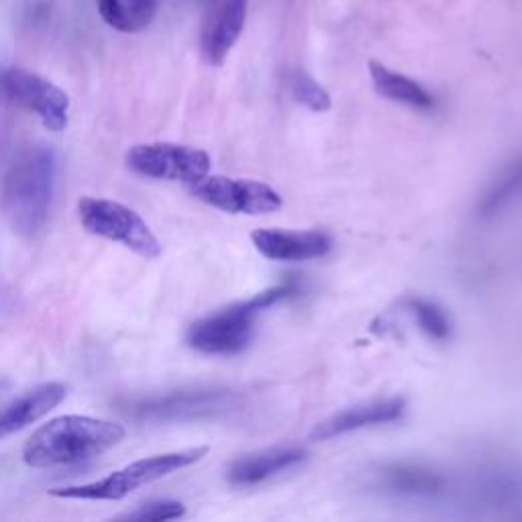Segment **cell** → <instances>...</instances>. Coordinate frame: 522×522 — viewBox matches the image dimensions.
Instances as JSON below:
<instances>
[{"mask_svg":"<svg viewBox=\"0 0 522 522\" xmlns=\"http://www.w3.org/2000/svg\"><path fill=\"white\" fill-rule=\"evenodd\" d=\"M125 435V427L113 421L80 414L58 416L27 439L23 461L33 469L76 465L111 451Z\"/></svg>","mask_w":522,"mask_h":522,"instance_id":"1","label":"cell"},{"mask_svg":"<svg viewBox=\"0 0 522 522\" xmlns=\"http://www.w3.org/2000/svg\"><path fill=\"white\" fill-rule=\"evenodd\" d=\"M56 172V153L43 145L27 147L7 172L0 208L19 235L35 237L43 231L54 198Z\"/></svg>","mask_w":522,"mask_h":522,"instance_id":"2","label":"cell"},{"mask_svg":"<svg viewBox=\"0 0 522 522\" xmlns=\"http://www.w3.org/2000/svg\"><path fill=\"white\" fill-rule=\"evenodd\" d=\"M294 294H298V284L286 282L259 292L249 300L235 302L223 310H217L213 315L190 325V329L186 331V343L194 351L206 355L239 353L251 343L255 321L261 312Z\"/></svg>","mask_w":522,"mask_h":522,"instance_id":"3","label":"cell"},{"mask_svg":"<svg viewBox=\"0 0 522 522\" xmlns=\"http://www.w3.org/2000/svg\"><path fill=\"white\" fill-rule=\"evenodd\" d=\"M208 453V447H190L182 451L162 453L137 459L123 469H117L111 476L80 484V486H64L49 490V496L60 500H90V502H119L125 500L129 494L147 486L151 482H158L170 474L180 472L184 467L198 463Z\"/></svg>","mask_w":522,"mask_h":522,"instance_id":"4","label":"cell"},{"mask_svg":"<svg viewBox=\"0 0 522 522\" xmlns=\"http://www.w3.org/2000/svg\"><path fill=\"white\" fill-rule=\"evenodd\" d=\"M78 219L90 235L121 243L145 259L162 255V243L143 217L117 200L82 196L78 200Z\"/></svg>","mask_w":522,"mask_h":522,"instance_id":"5","label":"cell"},{"mask_svg":"<svg viewBox=\"0 0 522 522\" xmlns=\"http://www.w3.org/2000/svg\"><path fill=\"white\" fill-rule=\"evenodd\" d=\"M127 166L145 178L190 186L211 172V155L178 143H139L127 151Z\"/></svg>","mask_w":522,"mask_h":522,"instance_id":"6","label":"cell"},{"mask_svg":"<svg viewBox=\"0 0 522 522\" xmlns=\"http://www.w3.org/2000/svg\"><path fill=\"white\" fill-rule=\"evenodd\" d=\"M0 88L19 107L37 115L45 129L60 133L68 127L70 98L54 82L21 68H11L3 70Z\"/></svg>","mask_w":522,"mask_h":522,"instance_id":"7","label":"cell"},{"mask_svg":"<svg viewBox=\"0 0 522 522\" xmlns=\"http://www.w3.org/2000/svg\"><path fill=\"white\" fill-rule=\"evenodd\" d=\"M190 194L231 215H268L282 206V196L268 184L227 176H204L190 184Z\"/></svg>","mask_w":522,"mask_h":522,"instance_id":"8","label":"cell"},{"mask_svg":"<svg viewBox=\"0 0 522 522\" xmlns=\"http://www.w3.org/2000/svg\"><path fill=\"white\" fill-rule=\"evenodd\" d=\"M249 0H219L204 19L200 49L211 66H221L243 33Z\"/></svg>","mask_w":522,"mask_h":522,"instance_id":"9","label":"cell"},{"mask_svg":"<svg viewBox=\"0 0 522 522\" xmlns=\"http://www.w3.org/2000/svg\"><path fill=\"white\" fill-rule=\"evenodd\" d=\"M406 410V400L404 398H378L363 404L349 406L333 416H329L327 421L319 423L315 431L310 433L312 441H329L333 437H341L345 433H353L365 427H376V425H388L398 419H402Z\"/></svg>","mask_w":522,"mask_h":522,"instance_id":"10","label":"cell"},{"mask_svg":"<svg viewBox=\"0 0 522 522\" xmlns=\"http://www.w3.org/2000/svg\"><path fill=\"white\" fill-rule=\"evenodd\" d=\"M68 396V386L62 382L39 384L9 404L0 408V439L11 437L29 425H35L47 416L51 410L58 408Z\"/></svg>","mask_w":522,"mask_h":522,"instance_id":"11","label":"cell"},{"mask_svg":"<svg viewBox=\"0 0 522 522\" xmlns=\"http://www.w3.org/2000/svg\"><path fill=\"white\" fill-rule=\"evenodd\" d=\"M255 249L272 261H306L333 249L329 235L321 231H274L261 229L251 235Z\"/></svg>","mask_w":522,"mask_h":522,"instance_id":"12","label":"cell"},{"mask_svg":"<svg viewBox=\"0 0 522 522\" xmlns=\"http://www.w3.org/2000/svg\"><path fill=\"white\" fill-rule=\"evenodd\" d=\"M306 451L302 447H274L235 459L227 469V482L237 488H247L266 482L286 469L302 463Z\"/></svg>","mask_w":522,"mask_h":522,"instance_id":"13","label":"cell"},{"mask_svg":"<svg viewBox=\"0 0 522 522\" xmlns=\"http://www.w3.org/2000/svg\"><path fill=\"white\" fill-rule=\"evenodd\" d=\"M370 76H372L376 92L392 102L406 104V107L423 109V111H429L435 107L433 96L419 82H414L412 78L386 68L384 64L372 62Z\"/></svg>","mask_w":522,"mask_h":522,"instance_id":"14","label":"cell"},{"mask_svg":"<svg viewBox=\"0 0 522 522\" xmlns=\"http://www.w3.org/2000/svg\"><path fill=\"white\" fill-rule=\"evenodd\" d=\"M160 0H96L102 21L121 33H139L151 25Z\"/></svg>","mask_w":522,"mask_h":522,"instance_id":"15","label":"cell"},{"mask_svg":"<svg viewBox=\"0 0 522 522\" xmlns=\"http://www.w3.org/2000/svg\"><path fill=\"white\" fill-rule=\"evenodd\" d=\"M520 200H522V158L508 164L498 174V178L488 186L484 198L480 200L478 215L482 219L496 217Z\"/></svg>","mask_w":522,"mask_h":522,"instance_id":"16","label":"cell"},{"mask_svg":"<svg viewBox=\"0 0 522 522\" xmlns=\"http://www.w3.org/2000/svg\"><path fill=\"white\" fill-rule=\"evenodd\" d=\"M382 484L390 492L396 494H410V496H431L445 488V478L435 472L412 465H394L384 469Z\"/></svg>","mask_w":522,"mask_h":522,"instance_id":"17","label":"cell"},{"mask_svg":"<svg viewBox=\"0 0 522 522\" xmlns=\"http://www.w3.org/2000/svg\"><path fill=\"white\" fill-rule=\"evenodd\" d=\"M404 306L414 317V321L419 323L421 331L427 333L431 339L445 341L451 337V321L447 312L435 302L427 298H406Z\"/></svg>","mask_w":522,"mask_h":522,"instance_id":"18","label":"cell"},{"mask_svg":"<svg viewBox=\"0 0 522 522\" xmlns=\"http://www.w3.org/2000/svg\"><path fill=\"white\" fill-rule=\"evenodd\" d=\"M290 92L296 98V102L304 104L306 109L315 113H325L331 109V96L329 92L306 72L298 70L290 76Z\"/></svg>","mask_w":522,"mask_h":522,"instance_id":"19","label":"cell"},{"mask_svg":"<svg viewBox=\"0 0 522 522\" xmlns=\"http://www.w3.org/2000/svg\"><path fill=\"white\" fill-rule=\"evenodd\" d=\"M186 516V506L178 500H149L139 504L135 510L117 516V520L129 522H164Z\"/></svg>","mask_w":522,"mask_h":522,"instance_id":"20","label":"cell"},{"mask_svg":"<svg viewBox=\"0 0 522 522\" xmlns=\"http://www.w3.org/2000/svg\"><path fill=\"white\" fill-rule=\"evenodd\" d=\"M0 78H3V70H0ZM0 92H3V88H0Z\"/></svg>","mask_w":522,"mask_h":522,"instance_id":"21","label":"cell"}]
</instances>
